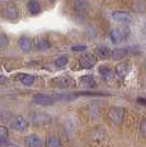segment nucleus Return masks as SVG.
<instances>
[{
  "label": "nucleus",
  "mask_w": 146,
  "mask_h": 147,
  "mask_svg": "<svg viewBox=\"0 0 146 147\" xmlns=\"http://www.w3.org/2000/svg\"><path fill=\"white\" fill-rule=\"evenodd\" d=\"M108 117L113 124L119 125V124H121L124 119V109L122 107H112L109 109Z\"/></svg>",
  "instance_id": "1"
},
{
  "label": "nucleus",
  "mask_w": 146,
  "mask_h": 147,
  "mask_svg": "<svg viewBox=\"0 0 146 147\" xmlns=\"http://www.w3.org/2000/svg\"><path fill=\"white\" fill-rule=\"evenodd\" d=\"M2 17L7 20H17L19 18V11L17 6L13 2H9L6 8L2 10Z\"/></svg>",
  "instance_id": "2"
},
{
  "label": "nucleus",
  "mask_w": 146,
  "mask_h": 147,
  "mask_svg": "<svg viewBox=\"0 0 146 147\" xmlns=\"http://www.w3.org/2000/svg\"><path fill=\"white\" fill-rule=\"evenodd\" d=\"M30 120L34 125H45V124L51 123L52 117L49 114H47V113L39 112V113H33L31 115Z\"/></svg>",
  "instance_id": "3"
},
{
  "label": "nucleus",
  "mask_w": 146,
  "mask_h": 147,
  "mask_svg": "<svg viewBox=\"0 0 146 147\" xmlns=\"http://www.w3.org/2000/svg\"><path fill=\"white\" fill-rule=\"evenodd\" d=\"M11 127L18 132H24L29 127V123L22 115H16L11 121Z\"/></svg>",
  "instance_id": "4"
},
{
  "label": "nucleus",
  "mask_w": 146,
  "mask_h": 147,
  "mask_svg": "<svg viewBox=\"0 0 146 147\" xmlns=\"http://www.w3.org/2000/svg\"><path fill=\"white\" fill-rule=\"evenodd\" d=\"M97 63V59L95 55L89 54V53H86L79 57V65L81 66V68H85V69H90L92 68Z\"/></svg>",
  "instance_id": "5"
},
{
  "label": "nucleus",
  "mask_w": 146,
  "mask_h": 147,
  "mask_svg": "<svg viewBox=\"0 0 146 147\" xmlns=\"http://www.w3.org/2000/svg\"><path fill=\"white\" fill-rule=\"evenodd\" d=\"M56 85L59 88H74L76 86V81L74 80V78L69 77V76H62L58 78H55Z\"/></svg>",
  "instance_id": "6"
},
{
  "label": "nucleus",
  "mask_w": 146,
  "mask_h": 147,
  "mask_svg": "<svg viewBox=\"0 0 146 147\" xmlns=\"http://www.w3.org/2000/svg\"><path fill=\"white\" fill-rule=\"evenodd\" d=\"M33 101L40 105H51L54 103V99L49 96L43 94V93H36L33 96Z\"/></svg>",
  "instance_id": "7"
},
{
  "label": "nucleus",
  "mask_w": 146,
  "mask_h": 147,
  "mask_svg": "<svg viewBox=\"0 0 146 147\" xmlns=\"http://www.w3.org/2000/svg\"><path fill=\"white\" fill-rule=\"evenodd\" d=\"M112 18L118 23H128L131 21V16L126 11H113Z\"/></svg>",
  "instance_id": "8"
},
{
  "label": "nucleus",
  "mask_w": 146,
  "mask_h": 147,
  "mask_svg": "<svg viewBox=\"0 0 146 147\" xmlns=\"http://www.w3.org/2000/svg\"><path fill=\"white\" fill-rule=\"evenodd\" d=\"M131 71V65L128 63H120L119 65H116V73L120 78H125Z\"/></svg>",
  "instance_id": "9"
},
{
  "label": "nucleus",
  "mask_w": 146,
  "mask_h": 147,
  "mask_svg": "<svg viewBox=\"0 0 146 147\" xmlns=\"http://www.w3.org/2000/svg\"><path fill=\"white\" fill-rule=\"evenodd\" d=\"M125 36H126V33L120 29H114L110 32V38L114 44L121 43Z\"/></svg>",
  "instance_id": "10"
},
{
  "label": "nucleus",
  "mask_w": 146,
  "mask_h": 147,
  "mask_svg": "<svg viewBox=\"0 0 146 147\" xmlns=\"http://www.w3.org/2000/svg\"><path fill=\"white\" fill-rule=\"evenodd\" d=\"M24 144L26 147H42L41 138L35 134L26 136L24 138Z\"/></svg>",
  "instance_id": "11"
},
{
  "label": "nucleus",
  "mask_w": 146,
  "mask_h": 147,
  "mask_svg": "<svg viewBox=\"0 0 146 147\" xmlns=\"http://www.w3.org/2000/svg\"><path fill=\"white\" fill-rule=\"evenodd\" d=\"M95 53L97 54L100 58H102V59H105V58H109L111 57V49L109 47H107V46H97L96 49H95Z\"/></svg>",
  "instance_id": "12"
},
{
  "label": "nucleus",
  "mask_w": 146,
  "mask_h": 147,
  "mask_svg": "<svg viewBox=\"0 0 146 147\" xmlns=\"http://www.w3.org/2000/svg\"><path fill=\"white\" fill-rule=\"evenodd\" d=\"M17 79L21 81L24 86H31L34 82L35 77L33 75H29V74H19L17 76Z\"/></svg>",
  "instance_id": "13"
},
{
  "label": "nucleus",
  "mask_w": 146,
  "mask_h": 147,
  "mask_svg": "<svg viewBox=\"0 0 146 147\" xmlns=\"http://www.w3.org/2000/svg\"><path fill=\"white\" fill-rule=\"evenodd\" d=\"M98 71L103 77L104 80H110L113 78V70L109 66L102 65V66H100V67L98 68Z\"/></svg>",
  "instance_id": "14"
},
{
  "label": "nucleus",
  "mask_w": 146,
  "mask_h": 147,
  "mask_svg": "<svg viewBox=\"0 0 146 147\" xmlns=\"http://www.w3.org/2000/svg\"><path fill=\"white\" fill-rule=\"evenodd\" d=\"M80 84L82 85V86L85 87H88V88H93V87H96V80L93 78V76L91 75H85V76H82L81 78H80Z\"/></svg>",
  "instance_id": "15"
},
{
  "label": "nucleus",
  "mask_w": 146,
  "mask_h": 147,
  "mask_svg": "<svg viewBox=\"0 0 146 147\" xmlns=\"http://www.w3.org/2000/svg\"><path fill=\"white\" fill-rule=\"evenodd\" d=\"M126 55H128V49H116L111 53V57L114 61H121L124 57H126Z\"/></svg>",
  "instance_id": "16"
},
{
  "label": "nucleus",
  "mask_w": 146,
  "mask_h": 147,
  "mask_svg": "<svg viewBox=\"0 0 146 147\" xmlns=\"http://www.w3.org/2000/svg\"><path fill=\"white\" fill-rule=\"evenodd\" d=\"M28 10L30 11L31 14L35 16V14L41 12V6L36 0H30L28 2Z\"/></svg>",
  "instance_id": "17"
},
{
  "label": "nucleus",
  "mask_w": 146,
  "mask_h": 147,
  "mask_svg": "<svg viewBox=\"0 0 146 147\" xmlns=\"http://www.w3.org/2000/svg\"><path fill=\"white\" fill-rule=\"evenodd\" d=\"M18 44H19V46H20V49H22L23 52H29L31 49V47H32L30 38H28V37H25V36L21 37L18 41Z\"/></svg>",
  "instance_id": "18"
},
{
  "label": "nucleus",
  "mask_w": 146,
  "mask_h": 147,
  "mask_svg": "<svg viewBox=\"0 0 146 147\" xmlns=\"http://www.w3.org/2000/svg\"><path fill=\"white\" fill-rule=\"evenodd\" d=\"M132 7L136 12H144L146 10V0H134Z\"/></svg>",
  "instance_id": "19"
},
{
  "label": "nucleus",
  "mask_w": 146,
  "mask_h": 147,
  "mask_svg": "<svg viewBox=\"0 0 146 147\" xmlns=\"http://www.w3.org/2000/svg\"><path fill=\"white\" fill-rule=\"evenodd\" d=\"M45 147H61V141L56 136H51L45 143Z\"/></svg>",
  "instance_id": "20"
},
{
  "label": "nucleus",
  "mask_w": 146,
  "mask_h": 147,
  "mask_svg": "<svg viewBox=\"0 0 146 147\" xmlns=\"http://www.w3.org/2000/svg\"><path fill=\"white\" fill-rule=\"evenodd\" d=\"M88 7V3L86 0H76L75 1V9L77 11H85Z\"/></svg>",
  "instance_id": "21"
},
{
  "label": "nucleus",
  "mask_w": 146,
  "mask_h": 147,
  "mask_svg": "<svg viewBox=\"0 0 146 147\" xmlns=\"http://www.w3.org/2000/svg\"><path fill=\"white\" fill-rule=\"evenodd\" d=\"M49 47H51V44H49V40H46V38H41L37 42V49L40 51H46Z\"/></svg>",
  "instance_id": "22"
},
{
  "label": "nucleus",
  "mask_w": 146,
  "mask_h": 147,
  "mask_svg": "<svg viewBox=\"0 0 146 147\" xmlns=\"http://www.w3.org/2000/svg\"><path fill=\"white\" fill-rule=\"evenodd\" d=\"M8 140V129L3 125H0V144H3Z\"/></svg>",
  "instance_id": "23"
},
{
  "label": "nucleus",
  "mask_w": 146,
  "mask_h": 147,
  "mask_svg": "<svg viewBox=\"0 0 146 147\" xmlns=\"http://www.w3.org/2000/svg\"><path fill=\"white\" fill-rule=\"evenodd\" d=\"M67 63H68V57H67V56H61V57L56 58L55 65H56V67L62 68V67H64V66H66Z\"/></svg>",
  "instance_id": "24"
},
{
  "label": "nucleus",
  "mask_w": 146,
  "mask_h": 147,
  "mask_svg": "<svg viewBox=\"0 0 146 147\" xmlns=\"http://www.w3.org/2000/svg\"><path fill=\"white\" fill-rule=\"evenodd\" d=\"M9 43V40H8V36L3 33H0V47H3V46H7Z\"/></svg>",
  "instance_id": "25"
},
{
  "label": "nucleus",
  "mask_w": 146,
  "mask_h": 147,
  "mask_svg": "<svg viewBox=\"0 0 146 147\" xmlns=\"http://www.w3.org/2000/svg\"><path fill=\"white\" fill-rule=\"evenodd\" d=\"M140 132L142 135L146 136V119L142 120V122L140 124Z\"/></svg>",
  "instance_id": "26"
},
{
  "label": "nucleus",
  "mask_w": 146,
  "mask_h": 147,
  "mask_svg": "<svg viewBox=\"0 0 146 147\" xmlns=\"http://www.w3.org/2000/svg\"><path fill=\"white\" fill-rule=\"evenodd\" d=\"M86 49H87V47H86L85 45H75V46L72 47V51H73V52H78V53L85 52Z\"/></svg>",
  "instance_id": "27"
},
{
  "label": "nucleus",
  "mask_w": 146,
  "mask_h": 147,
  "mask_svg": "<svg viewBox=\"0 0 146 147\" xmlns=\"http://www.w3.org/2000/svg\"><path fill=\"white\" fill-rule=\"evenodd\" d=\"M137 102L142 105H146V98H139L137 99Z\"/></svg>",
  "instance_id": "28"
}]
</instances>
